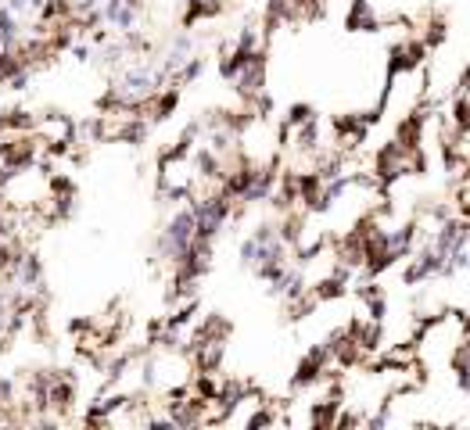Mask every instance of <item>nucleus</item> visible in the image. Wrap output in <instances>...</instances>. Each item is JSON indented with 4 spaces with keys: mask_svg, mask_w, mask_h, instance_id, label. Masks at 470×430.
Listing matches in <instances>:
<instances>
[{
    "mask_svg": "<svg viewBox=\"0 0 470 430\" xmlns=\"http://www.w3.org/2000/svg\"><path fill=\"white\" fill-rule=\"evenodd\" d=\"M463 355L470 359V333H466V344H463Z\"/></svg>",
    "mask_w": 470,
    "mask_h": 430,
    "instance_id": "nucleus-1",
    "label": "nucleus"
}]
</instances>
